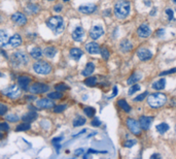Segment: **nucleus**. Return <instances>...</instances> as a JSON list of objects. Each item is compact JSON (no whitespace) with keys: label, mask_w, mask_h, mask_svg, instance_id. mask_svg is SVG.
Returning <instances> with one entry per match:
<instances>
[{"label":"nucleus","mask_w":176,"mask_h":159,"mask_svg":"<svg viewBox=\"0 0 176 159\" xmlns=\"http://www.w3.org/2000/svg\"><path fill=\"white\" fill-rule=\"evenodd\" d=\"M130 9H131V5L129 1L126 0H120L117 1L114 5V15L117 19H123L127 18L130 14Z\"/></svg>","instance_id":"obj_1"},{"label":"nucleus","mask_w":176,"mask_h":159,"mask_svg":"<svg viewBox=\"0 0 176 159\" xmlns=\"http://www.w3.org/2000/svg\"><path fill=\"white\" fill-rule=\"evenodd\" d=\"M46 25H48V27L56 34L61 33V32L64 30V26H65L64 25V20L59 16L51 17V18L46 21Z\"/></svg>","instance_id":"obj_2"},{"label":"nucleus","mask_w":176,"mask_h":159,"mask_svg":"<svg viewBox=\"0 0 176 159\" xmlns=\"http://www.w3.org/2000/svg\"><path fill=\"white\" fill-rule=\"evenodd\" d=\"M166 101H167V97H166L165 94L163 93H155L150 94L147 98V102H148L149 107H163L165 105Z\"/></svg>","instance_id":"obj_3"},{"label":"nucleus","mask_w":176,"mask_h":159,"mask_svg":"<svg viewBox=\"0 0 176 159\" xmlns=\"http://www.w3.org/2000/svg\"><path fill=\"white\" fill-rule=\"evenodd\" d=\"M33 70L38 75H49L52 71V65L48 62L37 61L33 64Z\"/></svg>","instance_id":"obj_4"},{"label":"nucleus","mask_w":176,"mask_h":159,"mask_svg":"<svg viewBox=\"0 0 176 159\" xmlns=\"http://www.w3.org/2000/svg\"><path fill=\"white\" fill-rule=\"evenodd\" d=\"M3 94L11 99H16L21 96V87L18 85H12L3 91Z\"/></svg>","instance_id":"obj_5"},{"label":"nucleus","mask_w":176,"mask_h":159,"mask_svg":"<svg viewBox=\"0 0 176 159\" xmlns=\"http://www.w3.org/2000/svg\"><path fill=\"white\" fill-rule=\"evenodd\" d=\"M49 90H50V87L42 83H36L29 87V91L33 94H42L48 92Z\"/></svg>","instance_id":"obj_6"},{"label":"nucleus","mask_w":176,"mask_h":159,"mask_svg":"<svg viewBox=\"0 0 176 159\" xmlns=\"http://www.w3.org/2000/svg\"><path fill=\"white\" fill-rule=\"evenodd\" d=\"M127 125H128V128L130 129V131H131L132 133L136 134V135L140 134L141 127H140L139 122H137V121L134 120V119L130 118V119H128V120H127Z\"/></svg>","instance_id":"obj_7"},{"label":"nucleus","mask_w":176,"mask_h":159,"mask_svg":"<svg viewBox=\"0 0 176 159\" xmlns=\"http://www.w3.org/2000/svg\"><path fill=\"white\" fill-rule=\"evenodd\" d=\"M12 58L16 61L17 64H27L29 62V57L27 56V54H25L22 51L16 52L12 55Z\"/></svg>","instance_id":"obj_8"},{"label":"nucleus","mask_w":176,"mask_h":159,"mask_svg":"<svg viewBox=\"0 0 176 159\" xmlns=\"http://www.w3.org/2000/svg\"><path fill=\"white\" fill-rule=\"evenodd\" d=\"M36 107L38 109H53L55 107V103L54 101L51 100V98H41V99H38L36 101Z\"/></svg>","instance_id":"obj_9"},{"label":"nucleus","mask_w":176,"mask_h":159,"mask_svg":"<svg viewBox=\"0 0 176 159\" xmlns=\"http://www.w3.org/2000/svg\"><path fill=\"white\" fill-rule=\"evenodd\" d=\"M11 21L19 26H24L27 24V18L22 13H16L11 16Z\"/></svg>","instance_id":"obj_10"},{"label":"nucleus","mask_w":176,"mask_h":159,"mask_svg":"<svg viewBox=\"0 0 176 159\" xmlns=\"http://www.w3.org/2000/svg\"><path fill=\"white\" fill-rule=\"evenodd\" d=\"M104 34V30L101 26H94L92 29L90 30V37L94 40L100 38Z\"/></svg>","instance_id":"obj_11"},{"label":"nucleus","mask_w":176,"mask_h":159,"mask_svg":"<svg viewBox=\"0 0 176 159\" xmlns=\"http://www.w3.org/2000/svg\"><path fill=\"white\" fill-rule=\"evenodd\" d=\"M137 56L140 60H142V61H147V60L151 59L152 54H151V52L148 50V49L141 48L137 51Z\"/></svg>","instance_id":"obj_12"},{"label":"nucleus","mask_w":176,"mask_h":159,"mask_svg":"<svg viewBox=\"0 0 176 159\" xmlns=\"http://www.w3.org/2000/svg\"><path fill=\"white\" fill-rule=\"evenodd\" d=\"M154 121V117H146V116H141L139 119V124L140 127L144 130H147L150 127L151 123Z\"/></svg>","instance_id":"obj_13"},{"label":"nucleus","mask_w":176,"mask_h":159,"mask_svg":"<svg viewBox=\"0 0 176 159\" xmlns=\"http://www.w3.org/2000/svg\"><path fill=\"white\" fill-rule=\"evenodd\" d=\"M137 33L140 37L146 38V37H148L151 34V30H150V28L148 27L147 24H142V25H140L139 28H138Z\"/></svg>","instance_id":"obj_14"},{"label":"nucleus","mask_w":176,"mask_h":159,"mask_svg":"<svg viewBox=\"0 0 176 159\" xmlns=\"http://www.w3.org/2000/svg\"><path fill=\"white\" fill-rule=\"evenodd\" d=\"M30 83H31V77H29L28 75H21L18 79V85L24 90L29 89Z\"/></svg>","instance_id":"obj_15"},{"label":"nucleus","mask_w":176,"mask_h":159,"mask_svg":"<svg viewBox=\"0 0 176 159\" xmlns=\"http://www.w3.org/2000/svg\"><path fill=\"white\" fill-rule=\"evenodd\" d=\"M85 37V30L82 27L78 26L74 29V31L72 32V38L75 41H81Z\"/></svg>","instance_id":"obj_16"},{"label":"nucleus","mask_w":176,"mask_h":159,"mask_svg":"<svg viewBox=\"0 0 176 159\" xmlns=\"http://www.w3.org/2000/svg\"><path fill=\"white\" fill-rule=\"evenodd\" d=\"M96 9H97V6H96L95 4H85V5H80V6L78 7V10L86 15L93 14Z\"/></svg>","instance_id":"obj_17"},{"label":"nucleus","mask_w":176,"mask_h":159,"mask_svg":"<svg viewBox=\"0 0 176 159\" xmlns=\"http://www.w3.org/2000/svg\"><path fill=\"white\" fill-rule=\"evenodd\" d=\"M86 50L90 54H98V53H100V47L98 45V43L92 41V43H89L86 45Z\"/></svg>","instance_id":"obj_18"},{"label":"nucleus","mask_w":176,"mask_h":159,"mask_svg":"<svg viewBox=\"0 0 176 159\" xmlns=\"http://www.w3.org/2000/svg\"><path fill=\"white\" fill-rule=\"evenodd\" d=\"M8 43L12 47V48H18L22 45V38L19 34H14L12 36L9 38L8 40Z\"/></svg>","instance_id":"obj_19"},{"label":"nucleus","mask_w":176,"mask_h":159,"mask_svg":"<svg viewBox=\"0 0 176 159\" xmlns=\"http://www.w3.org/2000/svg\"><path fill=\"white\" fill-rule=\"evenodd\" d=\"M38 117V115H37L36 112H29V113L25 114V115H23V117L21 119L23 120V122H32V121L36 120V118Z\"/></svg>","instance_id":"obj_20"},{"label":"nucleus","mask_w":176,"mask_h":159,"mask_svg":"<svg viewBox=\"0 0 176 159\" xmlns=\"http://www.w3.org/2000/svg\"><path fill=\"white\" fill-rule=\"evenodd\" d=\"M8 35L4 30H0V48H5L8 43Z\"/></svg>","instance_id":"obj_21"},{"label":"nucleus","mask_w":176,"mask_h":159,"mask_svg":"<svg viewBox=\"0 0 176 159\" xmlns=\"http://www.w3.org/2000/svg\"><path fill=\"white\" fill-rule=\"evenodd\" d=\"M94 70H95V65H94V63L89 62V63L86 65V67H85V69L82 70V75L89 77V75H91L93 73H94Z\"/></svg>","instance_id":"obj_22"},{"label":"nucleus","mask_w":176,"mask_h":159,"mask_svg":"<svg viewBox=\"0 0 176 159\" xmlns=\"http://www.w3.org/2000/svg\"><path fill=\"white\" fill-rule=\"evenodd\" d=\"M120 47H121V50L123 51V52H129V51H131L132 50V45L131 43L128 40L127 38L123 39L122 41H121L120 43Z\"/></svg>","instance_id":"obj_23"},{"label":"nucleus","mask_w":176,"mask_h":159,"mask_svg":"<svg viewBox=\"0 0 176 159\" xmlns=\"http://www.w3.org/2000/svg\"><path fill=\"white\" fill-rule=\"evenodd\" d=\"M30 55H31L32 58H34V59H40L41 57H42V51H41V49L38 48V47H35V48L31 49Z\"/></svg>","instance_id":"obj_24"},{"label":"nucleus","mask_w":176,"mask_h":159,"mask_svg":"<svg viewBox=\"0 0 176 159\" xmlns=\"http://www.w3.org/2000/svg\"><path fill=\"white\" fill-rule=\"evenodd\" d=\"M26 10H27V13H29V14L35 15L37 14V13H39L40 8H39L38 5L34 4V3H29V4L26 6Z\"/></svg>","instance_id":"obj_25"},{"label":"nucleus","mask_w":176,"mask_h":159,"mask_svg":"<svg viewBox=\"0 0 176 159\" xmlns=\"http://www.w3.org/2000/svg\"><path fill=\"white\" fill-rule=\"evenodd\" d=\"M82 51L80 50V49H77V48H73L70 50V56L72 57L74 60H79V58H80L81 56H82Z\"/></svg>","instance_id":"obj_26"},{"label":"nucleus","mask_w":176,"mask_h":159,"mask_svg":"<svg viewBox=\"0 0 176 159\" xmlns=\"http://www.w3.org/2000/svg\"><path fill=\"white\" fill-rule=\"evenodd\" d=\"M165 86H166L165 79H160L159 81H157V82H155L154 84H152V88H154L155 90H163V89L165 88Z\"/></svg>","instance_id":"obj_27"},{"label":"nucleus","mask_w":176,"mask_h":159,"mask_svg":"<svg viewBox=\"0 0 176 159\" xmlns=\"http://www.w3.org/2000/svg\"><path fill=\"white\" fill-rule=\"evenodd\" d=\"M57 52H58V51H57L56 48H54V47H48V48L44 49L43 54L48 57V58H53V57H55V55L57 54Z\"/></svg>","instance_id":"obj_28"},{"label":"nucleus","mask_w":176,"mask_h":159,"mask_svg":"<svg viewBox=\"0 0 176 159\" xmlns=\"http://www.w3.org/2000/svg\"><path fill=\"white\" fill-rule=\"evenodd\" d=\"M140 79H141V75H140V73H134V75H132L131 77L128 79V84L133 85L135 84L136 82H138Z\"/></svg>","instance_id":"obj_29"},{"label":"nucleus","mask_w":176,"mask_h":159,"mask_svg":"<svg viewBox=\"0 0 176 159\" xmlns=\"http://www.w3.org/2000/svg\"><path fill=\"white\" fill-rule=\"evenodd\" d=\"M117 103H118V107H121L123 109H124L125 112H127V113H129V112L131 111V107H130V105H129L128 103H127L126 100H124V99H120V100H118V102H117Z\"/></svg>","instance_id":"obj_30"},{"label":"nucleus","mask_w":176,"mask_h":159,"mask_svg":"<svg viewBox=\"0 0 176 159\" xmlns=\"http://www.w3.org/2000/svg\"><path fill=\"white\" fill-rule=\"evenodd\" d=\"M157 130H158L160 133H165L166 131H167L168 129H169V125L167 124V123H161V124L157 125Z\"/></svg>","instance_id":"obj_31"},{"label":"nucleus","mask_w":176,"mask_h":159,"mask_svg":"<svg viewBox=\"0 0 176 159\" xmlns=\"http://www.w3.org/2000/svg\"><path fill=\"white\" fill-rule=\"evenodd\" d=\"M96 83H97V77H87V79L85 80V84H86L87 86H89V87L95 86Z\"/></svg>","instance_id":"obj_32"},{"label":"nucleus","mask_w":176,"mask_h":159,"mask_svg":"<svg viewBox=\"0 0 176 159\" xmlns=\"http://www.w3.org/2000/svg\"><path fill=\"white\" fill-rule=\"evenodd\" d=\"M29 129H30V124L27 122H24V123H22V124L18 125L16 128L17 131H27V130H29Z\"/></svg>","instance_id":"obj_33"},{"label":"nucleus","mask_w":176,"mask_h":159,"mask_svg":"<svg viewBox=\"0 0 176 159\" xmlns=\"http://www.w3.org/2000/svg\"><path fill=\"white\" fill-rule=\"evenodd\" d=\"M86 123V119L82 118V117H77L73 120V126L74 127H78V126H81Z\"/></svg>","instance_id":"obj_34"},{"label":"nucleus","mask_w":176,"mask_h":159,"mask_svg":"<svg viewBox=\"0 0 176 159\" xmlns=\"http://www.w3.org/2000/svg\"><path fill=\"white\" fill-rule=\"evenodd\" d=\"M48 97L51 98V99H60V98L63 97V94H62L61 92L57 91V92H52V93H49Z\"/></svg>","instance_id":"obj_35"},{"label":"nucleus","mask_w":176,"mask_h":159,"mask_svg":"<svg viewBox=\"0 0 176 159\" xmlns=\"http://www.w3.org/2000/svg\"><path fill=\"white\" fill-rule=\"evenodd\" d=\"M84 112L88 117H94V115H95V113H96L95 109H94V107H85Z\"/></svg>","instance_id":"obj_36"},{"label":"nucleus","mask_w":176,"mask_h":159,"mask_svg":"<svg viewBox=\"0 0 176 159\" xmlns=\"http://www.w3.org/2000/svg\"><path fill=\"white\" fill-rule=\"evenodd\" d=\"M67 109V105H55L54 107V112L55 113H62L65 109Z\"/></svg>","instance_id":"obj_37"},{"label":"nucleus","mask_w":176,"mask_h":159,"mask_svg":"<svg viewBox=\"0 0 176 159\" xmlns=\"http://www.w3.org/2000/svg\"><path fill=\"white\" fill-rule=\"evenodd\" d=\"M100 53H101L102 58H103L104 60H108L109 55H110V53H109L108 49H107V48H102V50L100 51Z\"/></svg>","instance_id":"obj_38"},{"label":"nucleus","mask_w":176,"mask_h":159,"mask_svg":"<svg viewBox=\"0 0 176 159\" xmlns=\"http://www.w3.org/2000/svg\"><path fill=\"white\" fill-rule=\"evenodd\" d=\"M140 90V86L137 84H133L132 85V87L130 89H129V95H133L134 93H136L137 91Z\"/></svg>","instance_id":"obj_39"},{"label":"nucleus","mask_w":176,"mask_h":159,"mask_svg":"<svg viewBox=\"0 0 176 159\" xmlns=\"http://www.w3.org/2000/svg\"><path fill=\"white\" fill-rule=\"evenodd\" d=\"M6 120L7 121H9V122H18L19 121V117L17 116V115H15V114H10V115H7L6 117Z\"/></svg>","instance_id":"obj_40"},{"label":"nucleus","mask_w":176,"mask_h":159,"mask_svg":"<svg viewBox=\"0 0 176 159\" xmlns=\"http://www.w3.org/2000/svg\"><path fill=\"white\" fill-rule=\"evenodd\" d=\"M55 89H56L57 91H59V92H63V91L67 90L68 87L66 86L65 84H57L56 86H55Z\"/></svg>","instance_id":"obj_41"},{"label":"nucleus","mask_w":176,"mask_h":159,"mask_svg":"<svg viewBox=\"0 0 176 159\" xmlns=\"http://www.w3.org/2000/svg\"><path fill=\"white\" fill-rule=\"evenodd\" d=\"M7 111H8V107L3 103H0V116H3L4 114H6Z\"/></svg>","instance_id":"obj_42"},{"label":"nucleus","mask_w":176,"mask_h":159,"mask_svg":"<svg viewBox=\"0 0 176 159\" xmlns=\"http://www.w3.org/2000/svg\"><path fill=\"white\" fill-rule=\"evenodd\" d=\"M8 130H9V125L6 122L0 123V131H8Z\"/></svg>","instance_id":"obj_43"},{"label":"nucleus","mask_w":176,"mask_h":159,"mask_svg":"<svg viewBox=\"0 0 176 159\" xmlns=\"http://www.w3.org/2000/svg\"><path fill=\"white\" fill-rule=\"evenodd\" d=\"M166 14L168 16V20L169 21H172L174 19V14H173V10L171 8H167L166 9Z\"/></svg>","instance_id":"obj_44"},{"label":"nucleus","mask_w":176,"mask_h":159,"mask_svg":"<svg viewBox=\"0 0 176 159\" xmlns=\"http://www.w3.org/2000/svg\"><path fill=\"white\" fill-rule=\"evenodd\" d=\"M147 93H148V92H144V93H143V94H140V95H138L137 97H135V99H134V101H137V102H139V101H142V100L145 98V96L147 95Z\"/></svg>","instance_id":"obj_45"},{"label":"nucleus","mask_w":176,"mask_h":159,"mask_svg":"<svg viewBox=\"0 0 176 159\" xmlns=\"http://www.w3.org/2000/svg\"><path fill=\"white\" fill-rule=\"evenodd\" d=\"M134 145H136V141H134V139H128V141H126V143H125V147L127 148H131L133 147Z\"/></svg>","instance_id":"obj_46"},{"label":"nucleus","mask_w":176,"mask_h":159,"mask_svg":"<svg viewBox=\"0 0 176 159\" xmlns=\"http://www.w3.org/2000/svg\"><path fill=\"white\" fill-rule=\"evenodd\" d=\"M92 125L93 126H95V127H99L100 125H101V121H100L98 118H94V120L92 121Z\"/></svg>","instance_id":"obj_47"},{"label":"nucleus","mask_w":176,"mask_h":159,"mask_svg":"<svg viewBox=\"0 0 176 159\" xmlns=\"http://www.w3.org/2000/svg\"><path fill=\"white\" fill-rule=\"evenodd\" d=\"M62 9H63V5L62 4H56L54 6V11H56V13H60Z\"/></svg>","instance_id":"obj_48"},{"label":"nucleus","mask_w":176,"mask_h":159,"mask_svg":"<svg viewBox=\"0 0 176 159\" xmlns=\"http://www.w3.org/2000/svg\"><path fill=\"white\" fill-rule=\"evenodd\" d=\"M176 73V67L173 68V69H170V70H167V71H163L161 73V75H170V73Z\"/></svg>","instance_id":"obj_49"},{"label":"nucleus","mask_w":176,"mask_h":159,"mask_svg":"<svg viewBox=\"0 0 176 159\" xmlns=\"http://www.w3.org/2000/svg\"><path fill=\"white\" fill-rule=\"evenodd\" d=\"M84 149H77V150H75L74 152V155L75 156H79V155H81L82 153H84Z\"/></svg>","instance_id":"obj_50"},{"label":"nucleus","mask_w":176,"mask_h":159,"mask_svg":"<svg viewBox=\"0 0 176 159\" xmlns=\"http://www.w3.org/2000/svg\"><path fill=\"white\" fill-rule=\"evenodd\" d=\"M62 139H63V137H62V136H61V137H56V139H53V141H52V143H53V144H56V143L58 144L59 142H61Z\"/></svg>","instance_id":"obj_51"},{"label":"nucleus","mask_w":176,"mask_h":159,"mask_svg":"<svg viewBox=\"0 0 176 159\" xmlns=\"http://www.w3.org/2000/svg\"><path fill=\"white\" fill-rule=\"evenodd\" d=\"M164 29H161V30H158V31H157V35H158V36H162L163 34H164Z\"/></svg>","instance_id":"obj_52"},{"label":"nucleus","mask_w":176,"mask_h":159,"mask_svg":"<svg viewBox=\"0 0 176 159\" xmlns=\"http://www.w3.org/2000/svg\"><path fill=\"white\" fill-rule=\"evenodd\" d=\"M116 93H117V88L116 87H114V88H113V95L111 96V97H114V96L116 95Z\"/></svg>","instance_id":"obj_53"},{"label":"nucleus","mask_w":176,"mask_h":159,"mask_svg":"<svg viewBox=\"0 0 176 159\" xmlns=\"http://www.w3.org/2000/svg\"><path fill=\"white\" fill-rule=\"evenodd\" d=\"M151 158L154 159V158H161V155H159V154H154L152 156H151Z\"/></svg>","instance_id":"obj_54"},{"label":"nucleus","mask_w":176,"mask_h":159,"mask_svg":"<svg viewBox=\"0 0 176 159\" xmlns=\"http://www.w3.org/2000/svg\"><path fill=\"white\" fill-rule=\"evenodd\" d=\"M26 99H28V100H34V99H35V97H34V96H27V97H26Z\"/></svg>","instance_id":"obj_55"},{"label":"nucleus","mask_w":176,"mask_h":159,"mask_svg":"<svg viewBox=\"0 0 176 159\" xmlns=\"http://www.w3.org/2000/svg\"><path fill=\"white\" fill-rule=\"evenodd\" d=\"M156 10H157V8H154V9H152V11H150V16H154V15L156 14Z\"/></svg>","instance_id":"obj_56"},{"label":"nucleus","mask_w":176,"mask_h":159,"mask_svg":"<svg viewBox=\"0 0 176 159\" xmlns=\"http://www.w3.org/2000/svg\"><path fill=\"white\" fill-rule=\"evenodd\" d=\"M2 137H3V135H2L1 133H0V139H2Z\"/></svg>","instance_id":"obj_57"},{"label":"nucleus","mask_w":176,"mask_h":159,"mask_svg":"<svg viewBox=\"0 0 176 159\" xmlns=\"http://www.w3.org/2000/svg\"><path fill=\"white\" fill-rule=\"evenodd\" d=\"M172 1H173V2H174V3H175V4H176V0H172Z\"/></svg>","instance_id":"obj_58"},{"label":"nucleus","mask_w":176,"mask_h":159,"mask_svg":"<svg viewBox=\"0 0 176 159\" xmlns=\"http://www.w3.org/2000/svg\"><path fill=\"white\" fill-rule=\"evenodd\" d=\"M49 1H54V0H49Z\"/></svg>","instance_id":"obj_59"}]
</instances>
